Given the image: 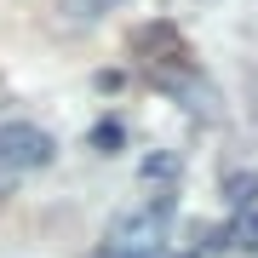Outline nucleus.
<instances>
[{"label": "nucleus", "instance_id": "obj_1", "mask_svg": "<svg viewBox=\"0 0 258 258\" xmlns=\"http://www.w3.org/2000/svg\"><path fill=\"white\" fill-rule=\"evenodd\" d=\"M172 195H149L138 207H120L103 230V258H161V241H166V224H172Z\"/></svg>", "mask_w": 258, "mask_h": 258}, {"label": "nucleus", "instance_id": "obj_2", "mask_svg": "<svg viewBox=\"0 0 258 258\" xmlns=\"http://www.w3.org/2000/svg\"><path fill=\"white\" fill-rule=\"evenodd\" d=\"M52 155H57V138L46 126H35V120H6L0 126V166L40 172V166H52Z\"/></svg>", "mask_w": 258, "mask_h": 258}, {"label": "nucleus", "instance_id": "obj_3", "mask_svg": "<svg viewBox=\"0 0 258 258\" xmlns=\"http://www.w3.org/2000/svg\"><path fill=\"white\" fill-rule=\"evenodd\" d=\"M224 207H235V212L258 207V172H252V166H241V172H224Z\"/></svg>", "mask_w": 258, "mask_h": 258}, {"label": "nucleus", "instance_id": "obj_4", "mask_svg": "<svg viewBox=\"0 0 258 258\" xmlns=\"http://www.w3.org/2000/svg\"><path fill=\"white\" fill-rule=\"evenodd\" d=\"M138 172L149 184H178V172H184V161H178V149H155V155L138 161Z\"/></svg>", "mask_w": 258, "mask_h": 258}, {"label": "nucleus", "instance_id": "obj_5", "mask_svg": "<svg viewBox=\"0 0 258 258\" xmlns=\"http://www.w3.org/2000/svg\"><path fill=\"white\" fill-rule=\"evenodd\" d=\"M57 6H63V18H69V23H98L103 12L126 6V0H57Z\"/></svg>", "mask_w": 258, "mask_h": 258}, {"label": "nucleus", "instance_id": "obj_6", "mask_svg": "<svg viewBox=\"0 0 258 258\" xmlns=\"http://www.w3.org/2000/svg\"><path fill=\"white\" fill-rule=\"evenodd\" d=\"M230 247H241V252H258V212L247 207L241 218L230 224Z\"/></svg>", "mask_w": 258, "mask_h": 258}, {"label": "nucleus", "instance_id": "obj_7", "mask_svg": "<svg viewBox=\"0 0 258 258\" xmlns=\"http://www.w3.org/2000/svg\"><path fill=\"white\" fill-rule=\"evenodd\" d=\"M120 144H126V132H120V120H98V126H92V149H98V155H115Z\"/></svg>", "mask_w": 258, "mask_h": 258}]
</instances>
